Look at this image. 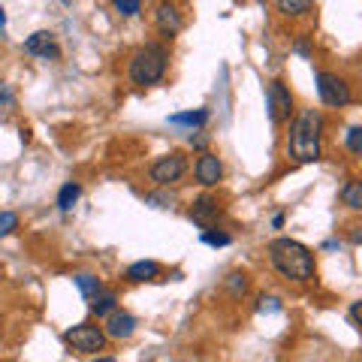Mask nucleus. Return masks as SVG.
Masks as SVG:
<instances>
[{
	"instance_id": "nucleus-5",
	"label": "nucleus",
	"mask_w": 362,
	"mask_h": 362,
	"mask_svg": "<svg viewBox=\"0 0 362 362\" xmlns=\"http://www.w3.org/2000/svg\"><path fill=\"white\" fill-rule=\"evenodd\" d=\"M317 94L326 106H347L350 103V88L344 78L335 73H317Z\"/></svg>"
},
{
	"instance_id": "nucleus-8",
	"label": "nucleus",
	"mask_w": 362,
	"mask_h": 362,
	"mask_svg": "<svg viewBox=\"0 0 362 362\" xmlns=\"http://www.w3.org/2000/svg\"><path fill=\"white\" fill-rule=\"evenodd\" d=\"M194 173H197V181H199V185L214 187V185H218V181L223 178V163H221V157H218V154L202 151V154L197 157Z\"/></svg>"
},
{
	"instance_id": "nucleus-1",
	"label": "nucleus",
	"mask_w": 362,
	"mask_h": 362,
	"mask_svg": "<svg viewBox=\"0 0 362 362\" xmlns=\"http://www.w3.org/2000/svg\"><path fill=\"white\" fill-rule=\"evenodd\" d=\"M320 136H323V115L317 109H305L293 121L287 151L296 163H314L320 160Z\"/></svg>"
},
{
	"instance_id": "nucleus-23",
	"label": "nucleus",
	"mask_w": 362,
	"mask_h": 362,
	"mask_svg": "<svg viewBox=\"0 0 362 362\" xmlns=\"http://www.w3.org/2000/svg\"><path fill=\"white\" fill-rule=\"evenodd\" d=\"M202 242H206V245H214V247H223V245H230L233 239H230V235H226V233H202Z\"/></svg>"
},
{
	"instance_id": "nucleus-12",
	"label": "nucleus",
	"mask_w": 362,
	"mask_h": 362,
	"mask_svg": "<svg viewBox=\"0 0 362 362\" xmlns=\"http://www.w3.org/2000/svg\"><path fill=\"white\" fill-rule=\"evenodd\" d=\"M157 275H160V266H157L154 259H139V263L127 266V272H124V278L133 281V284H139V281H154Z\"/></svg>"
},
{
	"instance_id": "nucleus-22",
	"label": "nucleus",
	"mask_w": 362,
	"mask_h": 362,
	"mask_svg": "<svg viewBox=\"0 0 362 362\" xmlns=\"http://www.w3.org/2000/svg\"><path fill=\"white\" fill-rule=\"evenodd\" d=\"M344 142H347V148L354 154H362V127H350Z\"/></svg>"
},
{
	"instance_id": "nucleus-18",
	"label": "nucleus",
	"mask_w": 362,
	"mask_h": 362,
	"mask_svg": "<svg viewBox=\"0 0 362 362\" xmlns=\"http://www.w3.org/2000/svg\"><path fill=\"white\" fill-rule=\"evenodd\" d=\"M73 281H76V287L82 290V296H85V299H94L97 293L103 290V287H100V281H97L94 275H76Z\"/></svg>"
},
{
	"instance_id": "nucleus-15",
	"label": "nucleus",
	"mask_w": 362,
	"mask_h": 362,
	"mask_svg": "<svg viewBox=\"0 0 362 362\" xmlns=\"http://www.w3.org/2000/svg\"><path fill=\"white\" fill-rule=\"evenodd\" d=\"M341 202L347 209H356V211H362V181H347V185L341 187Z\"/></svg>"
},
{
	"instance_id": "nucleus-6",
	"label": "nucleus",
	"mask_w": 362,
	"mask_h": 362,
	"mask_svg": "<svg viewBox=\"0 0 362 362\" xmlns=\"http://www.w3.org/2000/svg\"><path fill=\"white\" fill-rule=\"evenodd\" d=\"M185 173H187V157L181 151H173V154L160 157V160L151 166V181L154 185H160V187H166V185H173V181H178Z\"/></svg>"
},
{
	"instance_id": "nucleus-19",
	"label": "nucleus",
	"mask_w": 362,
	"mask_h": 362,
	"mask_svg": "<svg viewBox=\"0 0 362 362\" xmlns=\"http://www.w3.org/2000/svg\"><path fill=\"white\" fill-rule=\"evenodd\" d=\"M278 9L281 13H287V16H302V13H308L311 4L308 0H278Z\"/></svg>"
},
{
	"instance_id": "nucleus-26",
	"label": "nucleus",
	"mask_w": 362,
	"mask_h": 362,
	"mask_svg": "<svg viewBox=\"0 0 362 362\" xmlns=\"http://www.w3.org/2000/svg\"><path fill=\"white\" fill-rule=\"evenodd\" d=\"M350 320H354V323L359 326V329H362V299L350 305Z\"/></svg>"
},
{
	"instance_id": "nucleus-4",
	"label": "nucleus",
	"mask_w": 362,
	"mask_h": 362,
	"mask_svg": "<svg viewBox=\"0 0 362 362\" xmlns=\"http://www.w3.org/2000/svg\"><path fill=\"white\" fill-rule=\"evenodd\" d=\"M64 341L73 350H78V354H97V350H103V344H106V332L94 323H78L64 332Z\"/></svg>"
},
{
	"instance_id": "nucleus-29",
	"label": "nucleus",
	"mask_w": 362,
	"mask_h": 362,
	"mask_svg": "<svg viewBox=\"0 0 362 362\" xmlns=\"http://www.w3.org/2000/svg\"><path fill=\"white\" fill-rule=\"evenodd\" d=\"M350 239H354V242H362V226H354V233H350Z\"/></svg>"
},
{
	"instance_id": "nucleus-20",
	"label": "nucleus",
	"mask_w": 362,
	"mask_h": 362,
	"mask_svg": "<svg viewBox=\"0 0 362 362\" xmlns=\"http://www.w3.org/2000/svg\"><path fill=\"white\" fill-rule=\"evenodd\" d=\"M18 230V214L16 211H0V239Z\"/></svg>"
},
{
	"instance_id": "nucleus-25",
	"label": "nucleus",
	"mask_w": 362,
	"mask_h": 362,
	"mask_svg": "<svg viewBox=\"0 0 362 362\" xmlns=\"http://www.w3.org/2000/svg\"><path fill=\"white\" fill-rule=\"evenodd\" d=\"M257 308H259V311H281V305H278V299H275V296H263V299H259Z\"/></svg>"
},
{
	"instance_id": "nucleus-3",
	"label": "nucleus",
	"mask_w": 362,
	"mask_h": 362,
	"mask_svg": "<svg viewBox=\"0 0 362 362\" xmlns=\"http://www.w3.org/2000/svg\"><path fill=\"white\" fill-rule=\"evenodd\" d=\"M166 64H169V52L163 49L160 42H148L142 45L139 52L130 58V82L133 85H157L166 73Z\"/></svg>"
},
{
	"instance_id": "nucleus-14",
	"label": "nucleus",
	"mask_w": 362,
	"mask_h": 362,
	"mask_svg": "<svg viewBox=\"0 0 362 362\" xmlns=\"http://www.w3.org/2000/svg\"><path fill=\"white\" fill-rule=\"evenodd\" d=\"M115 305H118V296L112 290H100L94 299H90V311H94L97 317H109L112 311H115Z\"/></svg>"
},
{
	"instance_id": "nucleus-13",
	"label": "nucleus",
	"mask_w": 362,
	"mask_h": 362,
	"mask_svg": "<svg viewBox=\"0 0 362 362\" xmlns=\"http://www.w3.org/2000/svg\"><path fill=\"white\" fill-rule=\"evenodd\" d=\"M221 214V209H218V202H214L211 197H202V199H197L194 202V209H190V218H194L199 226H209L214 218Z\"/></svg>"
},
{
	"instance_id": "nucleus-16",
	"label": "nucleus",
	"mask_w": 362,
	"mask_h": 362,
	"mask_svg": "<svg viewBox=\"0 0 362 362\" xmlns=\"http://www.w3.org/2000/svg\"><path fill=\"white\" fill-rule=\"evenodd\" d=\"M206 121H209V112L206 109L181 112V115H169V124H181V127H202Z\"/></svg>"
},
{
	"instance_id": "nucleus-30",
	"label": "nucleus",
	"mask_w": 362,
	"mask_h": 362,
	"mask_svg": "<svg viewBox=\"0 0 362 362\" xmlns=\"http://www.w3.org/2000/svg\"><path fill=\"white\" fill-rule=\"evenodd\" d=\"M4 21H6V16H4V9H0V25H4Z\"/></svg>"
},
{
	"instance_id": "nucleus-28",
	"label": "nucleus",
	"mask_w": 362,
	"mask_h": 362,
	"mask_svg": "<svg viewBox=\"0 0 362 362\" xmlns=\"http://www.w3.org/2000/svg\"><path fill=\"white\" fill-rule=\"evenodd\" d=\"M190 145H197V148H206L209 139H206V136H190Z\"/></svg>"
},
{
	"instance_id": "nucleus-10",
	"label": "nucleus",
	"mask_w": 362,
	"mask_h": 362,
	"mask_svg": "<svg viewBox=\"0 0 362 362\" xmlns=\"http://www.w3.org/2000/svg\"><path fill=\"white\" fill-rule=\"evenodd\" d=\"M133 329H136V317H130L127 311H112L103 332L109 338H127V335H133Z\"/></svg>"
},
{
	"instance_id": "nucleus-27",
	"label": "nucleus",
	"mask_w": 362,
	"mask_h": 362,
	"mask_svg": "<svg viewBox=\"0 0 362 362\" xmlns=\"http://www.w3.org/2000/svg\"><path fill=\"white\" fill-rule=\"evenodd\" d=\"M0 100H4V103H13V90H9L4 82H0Z\"/></svg>"
},
{
	"instance_id": "nucleus-31",
	"label": "nucleus",
	"mask_w": 362,
	"mask_h": 362,
	"mask_svg": "<svg viewBox=\"0 0 362 362\" xmlns=\"http://www.w3.org/2000/svg\"><path fill=\"white\" fill-rule=\"evenodd\" d=\"M97 362H115V359H112V356H106V359H97Z\"/></svg>"
},
{
	"instance_id": "nucleus-24",
	"label": "nucleus",
	"mask_w": 362,
	"mask_h": 362,
	"mask_svg": "<svg viewBox=\"0 0 362 362\" xmlns=\"http://www.w3.org/2000/svg\"><path fill=\"white\" fill-rule=\"evenodd\" d=\"M115 9H118L121 16H136L142 9V4H139V0H118Z\"/></svg>"
},
{
	"instance_id": "nucleus-9",
	"label": "nucleus",
	"mask_w": 362,
	"mask_h": 362,
	"mask_svg": "<svg viewBox=\"0 0 362 362\" xmlns=\"http://www.w3.org/2000/svg\"><path fill=\"white\" fill-rule=\"evenodd\" d=\"M25 52L37 54V58H58V54H61L58 42H54V37L49 30H37L33 37H28L25 40Z\"/></svg>"
},
{
	"instance_id": "nucleus-11",
	"label": "nucleus",
	"mask_w": 362,
	"mask_h": 362,
	"mask_svg": "<svg viewBox=\"0 0 362 362\" xmlns=\"http://www.w3.org/2000/svg\"><path fill=\"white\" fill-rule=\"evenodd\" d=\"M181 13H178V6L175 4H160L157 6V28H160L166 37H175V33L181 30Z\"/></svg>"
},
{
	"instance_id": "nucleus-17",
	"label": "nucleus",
	"mask_w": 362,
	"mask_h": 362,
	"mask_svg": "<svg viewBox=\"0 0 362 362\" xmlns=\"http://www.w3.org/2000/svg\"><path fill=\"white\" fill-rule=\"evenodd\" d=\"M82 197V187L76 185V181H66V185L61 187V194H58V209L61 211H70L76 206V199Z\"/></svg>"
},
{
	"instance_id": "nucleus-7",
	"label": "nucleus",
	"mask_w": 362,
	"mask_h": 362,
	"mask_svg": "<svg viewBox=\"0 0 362 362\" xmlns=\"http://www.w3.org/2000/svg\"><path fill=\"white\" fill-rule=\"evenodd\" d=\"M269 115L275 124L290 121V115H293V94L281 78H275V82L269 85Z\"/></svg>"
},
{
	"instance_id": "nucleus-2",
	"label": "nucleus",
	"mask_w": 362,
	"mask_h": 362,
	"mask_svg": "<svg viewBox=\"0 0 362 362\" xmlns=\"http://www.w3.org/2000/svg\"><path fill=\"white\" fill-rule=\"evenodd\" d=\"M269 259L281 275L290 281H311L314 278V254L296 239H275L269 245Z\"/></svg>"
},
{
	"instance_id": "nucleus-21",
	"label": "nucleus",
	"mask_w": 362,
	"mask_h": 362,
	"mask_svg": "<svg viewBox=\"0 0 362 362\" xmlns=\"http://www.w3.org/2000/svg\"><path fill=\"white\" fill-rule=\"evenodd\" d=\"M245 287H247V281H245V275H239V272H233V275L226 278V290H230L233 296H242Z\"/></svg>"
}]
</instances>
